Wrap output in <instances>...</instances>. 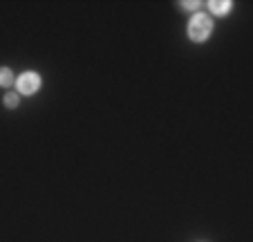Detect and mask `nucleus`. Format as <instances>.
<instances>
[{
    "instance_id": "obj_1",
    "label": "nucleus",
    "mask_w": 253,
    "mask_h": 242,
    "mask_svg": "<svg viewBox=\"0 0 253 242\" xmlns=\"http://www.w3.org/2000/svg\"><path fill=\"white\" fill-rule=\"evenodd\" d=\"M211 29H213V23H211V18L209 16H204V14L193 16L191 25H188V34H191V38L193 41H197V43H202V41L209 36Z\"/></svg>"
},
{
    "instance_id": "obj_2",
    "label": "nucleus",
    "mask_w": 253,
    "mask_h": 242,
    "mask_svg": "<svg viewBox=\"0 0 253 242\" xmlns=\"http://www.w3.org/2000/svg\"><path fill=\"white\" fill-rule=\"evenodd\" d=\"M41 88V79L39 74H34V72H27L18 79V92L20 95H34V92Z\"/></svg>"
},
{
    "instance_id": "obj_3",
    "label": "nucleus",
    "mask_w": 253,
    "mask_h": 242,
    "mask_svg": "<svg viewBox=\"0 0 253 242\" xmlns=\"http://www.w3.org/2000/svg\"><path fill=\"white\" fill-rule=\"evenodd\" d=\"M209 7H211V11H213V14L224 16L226 11L231 9V2H229V0H224V2H217V0H213V2H209Z\"/></svg>"
},
{
    "instance_id": "obj_4",
    "label": "nucleus",
    "mask_w": 253,
    "mask_h": 242,
    "mask_svg": "<svg viewBox=\"0 0 253 242\" xmlns=\"http://www.w3.org/2000/svg\"><path fill=\"white\" fill-rule=\"evenodd\" d=\"M14 74H11L9 67H0V86H11Z\"/></svg>"
},
{
    "instance_id": "obj_5",
    "label": "nucleus",
    "mask_w": 253,
    "mask_h": 242,
    "mask_svg": "<svg viewBox=\"0 0 253 242\" xmlns=\"http://www.w3.org/2000/svg\"><path fill=\"white\" fill-rule=\"evenodd\" d=\"M5 103L9 105V108H16V105H18V95H7L5 97Z\"/></svg>"
}]
</instances>
